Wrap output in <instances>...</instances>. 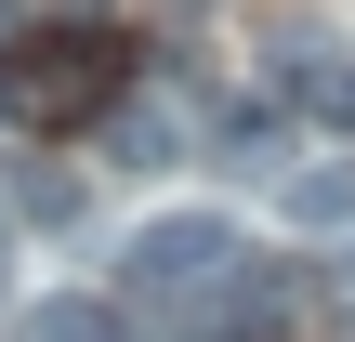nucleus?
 <instances>
[{
	"instance_id": "1",
	"label": "nucleus",
	"mask_w": 355,
	"mask_h": 342,
	"mask_svg": "<svg viewBox=\"0 0 355 342\" xmlns=\"http://www.w3.org/2000/svg\"><path fill=\"white\" fill-rule=\"evenodd\" d=\"M132 92V53L105 26H26L0 40V132H79Z\"/></svg>"
},
{
	"instance_id": "2",
	"label": "nucleus",
	"mask_w": 355,
	"mask_h": 342,
	"mask_svg": "<svg viewBox=\"0 0 355 342\" xmlns=\"http://www.w3.org/2000/svg\"><path fill=\"white\" fill-rule=\"evenodd\" d=\"M224 277H237V224L224 211H158L119 250V303H158V316H211Z\"/></svg>"
},
{
	"instance_id": "3",
	"label": "nucleus",
	"mask_w": 355,
	"mask_h": 342,
	"mask_svg": "<svg viewBox=\"0 0 355 342\" xmlns=\"http://www.w3.org/2000/svg\"><path fill=\"white\" fill-rule=\"evenodd\" d=\"M277 211H290L303 237H343L355 224V158H303V171L277 185Z\"/></svg>"
},
{
	"instance_id": "4",
	"label": "nucleus",
	"mask_w": 355,
	"mask_h": 342,
	"mask_svg": "<svg viewBox=\"0 0 355 342\" xmlns=\"http://www.w3.org/2000/svg\"><path fill=\"white\" fill-rule=\"evenodd\" d=\"M171 158H184L171 105H105V171H171Z\"/></svg>"
},
{
	"instance_id": "5",
	"label": "nucleus",
	"mask_w": 355,
	"mask_h": 342,
	"mask_svg": "<svg viewBox=\"0 0 355 342\" xmlns=\"http://www.w3.org/2000/svg\"><path fill=\"white\" fill-rule=\"evenodd\" d=\"M26 342H132V303H92V290H53V303H26Z\"/></svg>"
},
{
	"instance_id": "6",
	"label": "nucleus",
	"mask_w": 355,
	"mask_h": 342,
	"mask_svg": "<svg viewBox=\"0 0 355 342\" xmlns=\"http://www.w3.org/2000/svg\"><path fill=\"white\" fill-rule=\"evenodd\" d=\"M0 198H13V224H79V211H92V185H79L66 158H26Z\"/></svg>"
},
{
	"instance_id": "7",
	"label": "nucleus",
	"mask_w": 355,
	"mask_h": 342,
	"mask_svg": "<svg viewBox=\"0 0 355 342\" xmlns=\"http://www.w3.org/2000/svg\"><path fill=\"white\" fill-rule=\"evenodd\" d=\"M0 264H13V198H0Z\"/></svg>"
},
{
	"instance_id": "8",
	"label": "nucleus",
	"mask_w": 355,
	"mask_h": 342,
	"mask_svg": "<svg viewBox=\"0 0 355 342\" xmlns=\"http://www.w3.org/2000/svg\"><path fill=\"white\" fill-rule=\"evenodd\" d=\"M343 290H355V224H343Z\"/></svg>"
}]
</instances>
